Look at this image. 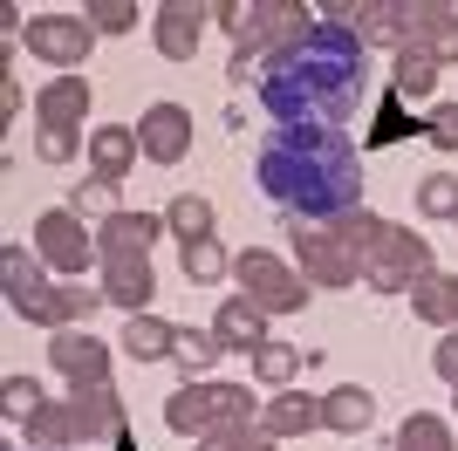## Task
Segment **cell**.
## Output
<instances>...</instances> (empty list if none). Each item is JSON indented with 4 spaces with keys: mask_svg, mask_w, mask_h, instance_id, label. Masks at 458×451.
Instances as JSON below:
<instances>
[{
    "mask_svg": "<svg viewBox=\"0 0 458 451\" xmlns=\"http://www.w3.org/2000/svg\"><path fill=\"white\" fill-rule=\"evenodd\" d=\"M69 417H76V438H123V404H116L110 383H96V390H76L69 396Z\"/></svg>",
    "mask_w": 458,
    "mask_h": 451,
    "instance_id": "ac0fdd59",
    "label": "cell"
},
{
    "mask_svg": "<svg viewBox=\"0 0 458 451\" xmlns=\"http://www.w3.org/2000/svg\"><path fill=\"white\" fill-rule=\"evenodd\" d=\"M0 396H7V417H14V424H28V417L41 411V390L28 383V376H7V383H0Z\"/></svg>",
    "mask_w": 458,
    "mask_h": 451,
    "instance_id": "d590c367",
    "label": "cell"
},
{
    "mask_svg": "<svg viewBox=\"0 0 458 451\" xmlns=\"http://www.w3.org/2000/svg\"><path fill=\"white\" fill-rule=\"evenodd\" d=\"M383 240V219L377 212H343V219H322V226H294V260H301V281L315 287H349L363 281L369 253Z\"/></svg>",
    "mask_w": 458,
    "mask_h": 451,
    "instance_id": "3957f363",
    "label": "cell"
},
{
    "mask_svg": "<svg viewBox=\"0 0 458 451\" xmlns=\"http://www.w3.org/2000/svg\"><path fill=\"white\" fill-rule=\"evenodd\" d=\"M157 294V274H151V253H103V301H116V308H131V315H144Z\"/></svg>",
    "mask_w": 458,
    "mask_h": 451,
    "instance_id": "7c38bea8",
    "label": "cell"
},
{
    "mask_svg": "<svg viewBox=\"0 0 458 451\" xmlns=\"http://www.w3.org/2000/svg\"><path fill=\"white\" fill-rule=\"evenodd\" d=\"M411 131H424L418 116H411V103H403V96H383V103H377V123H369V144H403Z\"/></svg>",
    "mask_w": 458,
    "mask_h": 451,
    "instance_id": "f546056e",
    "label": "cell"
},
{
    "mask_svg": "<svg viewBox=\"0 0 458 451\" xmlns=\"http://www.w3.org/2000/svg\"><path fill=\"white\" fill-rule=\"evenodd\" d=\"M253 417L260 411H253V396L240 383H185L165 404V424L178 438H212V431H233V424H253Z\"/></svg>",
    "mask_w": 458,
    "mask_h": 451,
    "instance_id": "5b68a950",
    "label": "cell"
},
{
    "mask_svg": "<svg viewBox=\"0 0 458 451\" xmlns=\"http://www.w3.org/2000/svg\"><path fill=\"white\" fill-rule=\"evenodd\" d=\"M294 370H301V349H287V342H260V349H253V376L274 383V390L294 383Z\"/></svg>",
    "mask_w": 458,
    "mask_h": 451,
    "instance_id": "4dcf8cb0",
    "label": "cell"
},
{
    "mask_svg": "<svg viewBox=\"0 0 458 451\" xmlns=\"http://www.w3.org/2000/svg\"><path fill=\"white\" fill-rule=\"evenodd\" d=\"M110 199H116V185H103V178H89V185H76V191H69V212H76V219H82V212H103V206H110ZM103 219H110V212H103Z\"/></svg>",
    "mask_w": 458,
    "mask_h": 451,
    "instance_id": "8d00e7d4",
    "label": "cell"
},
{
    "mask_svg": "<svg viewBox=\"0 0 458 451\" xmlns=\"http://www.w3.org/2000/svg\"><path fill=\"white\" fill-rule=\"evenodd\" d=\"M116 451H137V445H131V438H116Z\"/></svg>",
    "mask_w": 458,
    "mask_h": 451,
    "instance_id": "b9f144b4",
    "label": "cell"
},
{
    "mask_svg": "<svg viewBox=\"0 0 458 451\" xmlns=\"http://www.w3.org/2000/svg\"><path fill=\"white\" fill-rule=\"evenodd\" d=\"M226 356V342L212 328H178V362H185V383H206V370Z\"/></svg>",
    "mask_w": 458,
    "mask_h": 451,
    "instance_id": "484cf974",
    "label": "cell"
},
{
    "mask_svg": "<svg viewBox=\"0 0 458 451\" xmlns=\"http://www.w3.org/2000/svg\"><path fill=\"white\" fill-rule=\"evenodd\" d=\"M35 116H41V131H76L82 116H89V82L82 75H55L35 96Z\"/></svg>",
    "mask_w": 458,
    "mask_h": 451,
    "instance_id": "e0dca14e",
    "label": "cell"
},
{
    "mask_svg": "<svg viewBox=\"0 0 458 451\" xmlns=\"http://www.w3.org/2000/svg\"><path fill=\"white\" fill-rule=\"evenodd\" d=\"M438 55H424V48H397V69H390V96H403V103H418V96L438 89Z\"/></svg>",
    "mask_w": 458,
    "mask_h": 451,
    "instance_id": "cb8c5ba5",
    "label": "cell"
},
{
    "mask_svg": "<svg viewBox=\"0 0 458 451\" xmlns=\"http://www.w3.org/2000/svg\"><path fill=\"white\" fill-rule=\"evenodd\" d=\"M260 103L281 123H335L363 103V41L343 21H315L301 41L260 62Z\"/></svg>",
    "mask_w": 458,
    "mask_h": 451,
    "instance_id": "7a4b0ae2",
    "label": "cell"
},
{
    "mask_svg": "<svg viewBox=\"0 0 458 451\" xmlns=\"http://www.w3.org/2000/svg\"><path fill=\"white\" fill-rule=\"evenodd\" d=\"M260 438H308V431H322V396H308V390H281L274 404H260Z\"/></svg>",
    "mask_w": 458,
    "mask_h": 451,
    "instance_id": "2e32d148",
    "label": "cell"
},
{
    "mask_svg": "<svg viewBox=\"0 0 458 451\" xmlns=\"http://www.w3.org/2000/svg\"><path fill=\"white\" fill-rule=\"evenodd\" d=\"M35 253L55 267V274H82L103 246H96V233H89L69 206H55V212H41V219H35Z\"/></svg>",
    "mask_w": 458,
    "mask_h": 451,
    "instance_id": "9c48e42d",
    "label": "cell"
},
{
    "mask_svg": "<svg viewBox=\"0 0 458 451\" xmlns=\"http://www.w3.org/2000/svg\"><path fill=\"white\" fill-rule=\"evenodd\" d=\"M212 14L233 28V75L247 82V62H260V55H281L287 41H301L315 21H308V7L301 0H226V7H212Z\"/></svg>",
    "mask_w": 458,
    "mask_h": 451,
    "instance_id": "277c9868",
    "label": "cell"
},
{
    "mask_svg": "<svg viewBox=\"0 0 458 451\" xmlns=\"http://www.w3.org/2000/svg\"><path fill=\"white\" fill-rule=\"evenodd\" d=\"M212 7H191V0H165L151 14V35H157V55L165 62H191L199 55V35H206Z\"/></svg>",
    "mask_w": 458,
    "mask_h": 451,
    "instance_id": "4fadbf2b",
    "label": "cell"
},
{
    "mask_svg": "<svg viewBox=\"0 0 458 451\" xmlns=\"http://www.w3.org/2000/svg\"><path fill=\"white\" fill-rule=\"evenodd\" d=\"M212 336L226 342V349H260V342H267V315H260L247 294H233L226 308H219V321H212Z\"/></svg>",
    "mask_w": 458,
    "mask_h": 451,
    "instance_id": "603a6c76",
    "label": "cell"
},
{
    "mask_svg": "<svg viewBox=\"0 0 458 451\" xmlns=\"http://www.w3.org/2000/svg\"><path fill=\"white\" fill-rule=\"evenodd\" d=\"M48 356H55V370L69 376V390H96V383H110V342H96L89 328H55Z\"/></svg>",
    "mask_w": 458,
    "mask_h": 451,
    "instance_id": "30bf717a",
    "label": "cell"
},
{
    "mask_svg": "<svg viewBox=\"0 0 458 451\" xmlns=\"http://www.w3.org/2000/svg\"><path fill=\"white\" fill-rule=\"evenodd\" d=\"M96 301L103 294H82V287H28V294H14L7 308H14L21 321H41V328H76V321L96 315Z\"/></svg>",
    "mask_w": 458,
    "mask_h": 451,
    "instance_id": "8fae6325",
    "label": "cell"
},
{
    "mask_svg": "<svg viewBox=\"0 0 458 451\" xmlns=\"http://www.w3.org/2000/svg\"><path fill=\"white\" fill-rule=\"evenodd\" d=\"M165 226H172L178 240H212V199H199V191H178L172 212H165Z\"/></svg>",
    "mask_w": 458,
    "mask_h": 451,
    "instance_id": "83f0119b",
    "label": "cell"
},
{
    "mask_svg": "<svg viewBox=\"0 0 458 451\" xmlns=\"http://www.w3.org/2000/svg\"><path fill=\"white\" fill-rule=\"evenodd\" d=\"M403 48H424L438 62H458V7H438V0H418L403 14Z\"/></svg>",
    "mask_w": 458,
    "mask_h": 451,
    "instance_id": "5bb4252c",
    "label": "cell"
},
{
    "mask_svg": "<svg viewBox=\"0 0 458 451\" xmlns=\"http://www.w3.org/2000/svg\"><path fill=\"white\" fill-rule=\"evenodd\" d=\"M322 424H328V431H343V438L369 431V424H377V396H369L363 383H343V390H328V396H322Z\"/></svg>",
    "mask_w": 458,
    "mask_h": 451,
    "instance_id": "44dd1931",
    "label": "cell"
},
{
    "mask_svg": "<svg viewBox=\"0 0 458 451\" xmlns=\"http://www.w3.org/2000/svg\"><path fill=\"white\" fill-rule=\"evenodd\" d=\"M82 14H89L96 35H123V28H137V7H131V0H89Z\"/></svg>",
    "mask_w": 458,
    "mask_h": 451,
    "instance_id": "836d02e7",
    "label": "cell"
},
{
    "mask_svg": "<svg viewBox=\"0 0 458 451\" xmlns=\"http://www.w3.org/2000/svg\"><path fill=\"white\" fill-rule=\"evenodd\" d=\"M397 451H452V424L431 417V411H411L403 431H397Z\"/></svg>",
    "mask_w": 458,
    "mask_h": 451,
    "instance_id": "f1b7e54d",
    "label": "cell"
},
{
    "mask_svg": "<svg viewBox=\"0 0 458 451\" xmlns=\"http://www.w3.org/2000/svg\"><path fill=\"white\" fill-rule=\"evenodd\" d=\"M233 281H240V294H247L260 315H294V308H308V281H301L287 260L260 253V246L233 260Z\"/></svg>",
    "mask_w": 458,
    "mask_h": 451,
    "instance_id": "8992f818",
    "label": "cell"
},
{
    "mask_svg": "<svg viewBox=\"0 0 458 451\" xmlns=\"http://www.w3.org/2000/svg\"><path fill=\"white\" fill-rule=\"evenodd\" d=\"M137 150H144V144H137L131 123H110V131L89 137V171L103 178V185H123V171L137 165Z\"/></svg>",
    "mask_w": 458,
    "mask_h": 451,
    "instance_id": "d6986e66",
    "label": "cell"
},
{
    "mask_svg": "<svg viewBox=\"0 0 458 451\" xmlns=\"http://www.w3.org/2000/svg\"><path fill=\"white\" fill-rule=\"evenodd\" d=\"M253 178L301 226L363 212V165H356L349 131H335V123H281L253 157Z\"/></svg>",
    "mask_w": 458,
    "mask_h": 451,
    "instance_id": "6da1fadb",
    "label": "cell"
},
{
    "mask_svg": "<svg viewBox=\"0 0 458 451\" xmlns=\"http://www.w3.org/2000/svg\"><path fill=\"white\" fill-rule=\"evenodd\" d=\"M157 233H165V219H151V212H110L96 226V246L103 253H151Z\"/></svg>",
    "mask_w": 458,
    "mask_h": 451,
    "instance_id": "ffe728a7",
    "label": "cell"
},
{
    "mask_svg": "<svg viewBox=\"0 0 458 451\" xmlns=\"http://www.w3.org/2000/svg\"><path fill=\"white\" fill-rule=\"evenodd\" d=\"M452 226H458V219H452Z\"/></svg>",
    "mask_w": 458,
    "mask_h": 451,
    "instance_id": "ee69618b",
    "label": "cell"
},
{
    "mask_svg": "<svg viewBox=\"0 0 458 451\" xmlns=\"http://www.w3.org/2000/svg\"><path fill=\"white\" fill-rule=\"evenodd\" d=\"M424 274H431V246H424L411 226H383V240H377V253H369L363 281L383 287V294H411Z\"/></svg>",
    "mask_w": 458,
    "mask_h": 451,
    "instance_id": "52a82bcc",
    "label": "cell"
},
{
    "mask_svg": "<svg viewBox=\"0 0 458 451\" xmlns=\"http://www.w3.org/2000/svg\"><path fill=\"white\" fill-rule=\"evenodd\" d=\"M28 445H41V451L76 445V417H69V404H41V411L28 417Z\"/></svg>",
    "mask_w": 458,
    "mask_h": 451,
    "instance_id": "4316f807",
    "label": "cell"
},
{
    "mask_svg": "<svg viewBox=\"0 0 458 451\" xmlns=\"http://www.w3.org/2000/svg\"><path fill=\"white\" fill-rule=\"evenodd\" d=\"M431 362H438V376H445V383H458V328H445V336H438Z\"/></svg>",
    "mask_w": 458,
    "mask_h": 451,
    "instance_id": "60d3db41",
    "label": "cell"
},
{
    "mask_svg": "<svg viewBox=\"0 0 458 451\" xmlns=\"http://www.w3.org/2000/svg\"><path fill=\"white\" fill-rule=\"evenodd\" d=\"M123 349H131L137 362H157V356H178V328L157 315H131V328H123Z\"/></svg>",
    "mask_w": 458,
    "mask_h": 451,
    "instance_id": "d4e9b609",
    "label": "cell"
},
{
    "mask_svg": "<svg viewBox=\"0 0 458 451\" xmlns=\"http://www.w3.org/2000/svg\"><path fill=\"white\" fill-rule=\"evenodd\" d=\"M185 274H191V281H219V274H226L219 240H185Z\"/></svg>",
    "mask_w": 458,
    "mask_h": 451,
    "instance_id": "e575fe53",
    "label": "cell"
},
{
    "mask_svg": "<svg viewBox=\"0 0 458 451\" xmlns=\"http://www.w3.org/2000/svg\"><path fill=\"white\" fill-rule=\"evenodd\" d=\"M137 144H144L151 165H178V157L191 150V116L178 110V103H151L144 123H137Z\"/></svg>",
    "mask_w": 458,
    "mask_h": 451,
    "instance_id": "9a60e30c",
    "label": "cell"
},
{
    "mask_svg": "<svg viewBox=\"0 0 458 451\" xmlns=\"http://www.w3.org/2000/svg\"><path fill=\"white\" fill-rule=\"evenodd\" d=\"M21 41H28V55L55 62V69H82L96 48V28H89V14H35L21 28Z\"/></svg>",
    "mask_w": 458,
    "mask_h": 451,
    "instance_id": "ba28073f",
    "label": "cell"
},
{
    "mask_svg": "<svg viewBox=\"0 0 458 451\" xmlns=\"http://www.w3.org/2000/svg\"><path fill=\"white\" fill-rule=\"evenodd\" d=\"M0 267H7V301H14V294H28V287H41V281H35V267H28V253H21V246H7V253H0Z\"/></svg>",
    "mask_w": 458,
    "mask_h": 451,
    "instance_id": "f35d334b",
    "label": "cell"
},
{
    "mask_svg": "<svg viewBox=\"0 0 458 451\" xmlns=\"http://www.w3.org/2000/svg\"><path fill=\"white\" fill-rule=\"evenodd\" d=\"M452 390H458V383H452Z\"/></svg>",
    "mask_w": 458,
    "mask_h": 451,
    "instance_id": "7bdbcfd3",
    "label": "cell"
},
{
    "mask_svg": "<svg viewBox=\"0 0 458 451\" xmlns=\"http://www.w3.org/2000/svg\"><path fill=\"white\" fill-rule=\"evenodd\" d=\"M76 144H82V137L76 131H41V157H48V165H69V157H76Z\"/></svg>",
    "mask_w": 458,
    "mask_h": 451,
    "instance_id": "ab89813d",
    "label": "cell"
},
{
    "mask_svg": "<svg viewBox=\"0 0 458 451\" xmlns=\"http://www.w3.org/2000/svg\"><path fill=\"white\" fill-rule=\"evenodd\" d=\"M418 206L431 212V219H458V178H445V171H431L418 185Z\"/></svg>",
    "mask_w": 458,
    "mask_h": 451,
    "instance_id": "1f68e13d",
    "label": "cell"
},
{
    "mask_svg": "<svg viewBox=\"0 0 458 451\" xmlns=\"http://www.w3.org/2000/svg\"><path fill=\"white\" fill-rule=\"evenodd\" d=\"M424 137H431L438 150H458V103H438L431 123H424Z\"/></svg>",
    "mask_w": 458,
    "mask_h": 451,
    "instance_id": "74e56055",
    "label": "cell"
},
{
    "mask_svg": "<svg viewBox=\"0 0 458 451\" xmlns=\"http://www.w3.org/2000/svg\"><path fill=\"white\" fill-rule=\"evenodd\" d=\"M199 451H281L274 438H260V424H233V431L199 438Z\"/></svg>",
    "mask_w": 458,
    "mask_h": 451,
    "instance_id": "d6a6232c",
    "label": "cell"
},
{
    "mask_svg": "<svg viewBox=\"0 0 458 451\" xmlns=\"http://www.w3.org/2000/svg\"><path fill=\"white\" fill-rule=\"evenodd\" d=\"M411 315L418 321H438V328H458V274H424L418 287H411Z\"/></svg>",
    "mask_w": 458,
    "mask_h": 451,
    "instance_id": "7402d4cb",
    "label": "cell"
}]
</instances>
